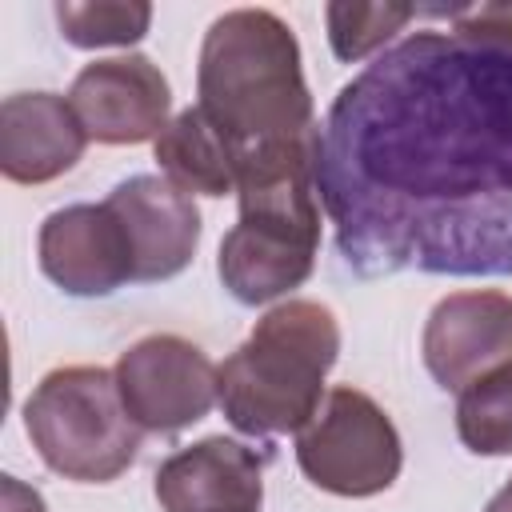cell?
I'll use <instances>...</instances> for the list:
<instances>
[{"mask_svg": "<svg viewBox=\"0 0 512 512\" xmlns=\"http://www.w3.org/2000/svg\"><path fill=\"white\" fill-rule=\"evenodd\" d=\"M316 188L360 280L512 276V52L412 32L332 100Z\"/></svg>", "mask_w": 512, "mask_h": 512, "instance_id": "6da1fadb", "label": "cell"}, {"mask_svg": "<svg viewBox=\"0 0 512 512\" xmlns=\"http://www.w3.org/2000/svg\"><path fill=\"white\" fill-rule=\"evenodd\" d=\"M196 108L224 136L236 188L316 172L320 124L296 32L268 8H232L204 32Z\"/></svg>", "mask_w": 512, "mask_h": 512, "instance_id": "7a4b0ae2", "label": "cell"}, {"mask_svg": "<svg viewBox=\"0 0 512 512\" xmlns=\"http://www.w3.org/2000/svg\"><path fill=\"white\" fill-rule=\"evenodd\" d=\"M340 356V324L320 300L268 308L220 364V412L244 436L300 432L324 404V376Z\"/></svg>", "mask_w": 512, "mask_h": 512, "instance_id": "3957f363", "label": "cell"}, {"mask_svg": "<svg viewBox=\"0 0 512 512\" xmlns=\"http://www.w3.org/2000/svg\"><path fill=\"white\" fill-rule=\"evenodd\" d=\"M24 432L40 460L76 484L124 476L144 436L120 400L116 376L100 364L52 368L24 400Z\"/></svg>", "mask_w": 512, "mask_h": 512, "instance_id": "277c9868", "label": "cell"}, {"mask_svg": "<svg viewBox=\"0 0 512 512\" xmlns=\"http://www.w3.org/2000/svg\"><path fill=\"white\" fill-rule=\"evenodd\" d=\"M240 220L220 240L216 272L240 304H268L300 288L320 252L316 172L236 188Z\"/></svg>", "mask_w": 512, "mask_h": 512, "instance_id": "5b68a950", "label": "cell"}, {"mask_svg": "<svg viewBox=\"0 0 512 512\" xmlns=\"http://www.w3.org/2000/svg\"><path fill=\"white\" fill-rule=\"evenodd\" d=\"M296 464L320 492L364 500L396 484L404 444L388 412L368 392L344 384L296 432Z\"/></svg>", "mask_w": 512, "mask_h": 512, "instance_id": "8992f818", "label": "cell"}, {"mask_svg": "<svg viewBox=\"0 0 512 512\" xmlns=\"http://www.w3.org/2000/svg\"><path fill=\"white\" fill-rule=\"evenodd\" d=\"M128 416L144 432L192 428L220 404V368L184 336L152 332L128 344L112 368Z\"/></svg>", "mask_w": 512, "mask_h": 512, "instance_id": "52a82bcc", "label": "cell"}, {"mask_svg": "<svg viewBox=\"0 0 512 512\" xmlns=\"http://www.w3.org/2000/svg\"><path fill=\"white\" fill-rule=\"evenodd\" d=\"M68 104L96 144H156L168 128L172 88L148 56L124 52L84 64L68 88Z\"/></svg>", "mask_w": 512, "mask_h": 512, "instance_id": "ba28073f", "label": "cell"}, {"mask_svg": "<svg viewBox=\"0 0 512 512\" xmlns=\"http://www.w3.org/2000/svg\"><path fill=\"white\" fill-rule=\"evenodd\" d=\"M420 356L444 392H464L472 380L512 364V296L496 288L444 296L424 320Z\"/></svg>", "mask_w": 512, "mask_h": 512, "instance_id": "9c48e42d", "label": "cell"}, {"mask_svg": "<svg viewBox=\"0 0 512 512\" xmlns=\"http://www.w3.org/2000/svg\"><path fill=\"white\" fill-rule=\"evenodd\" d=\"M40 272L68 296H112L136 280L128 236L108 204H68L44 216L36 236Z\"/></svg>", "mask_w": 512, "mask_h": 512, "instance_id": "30bf717a", "label": "cell"}, {"mask_svg": "<svg viewBox=\"0 0 512 512\" xmlns=\"http://www.w3.org/2000/svg\"><path fill=\"white\" fill-rule=\"evenodd\" d=\"M104 204L116 212L128 236L132 268L140 284L172 280L192 264L200 244V208L172 180L128 176L104 196Z\"/></svg>", "mask_w": 512, "mask_h": 512, "instance_id": "8fae6325", "label": "cell"}, {"mask_svg": "<svg viewBox=\"0 0 512 512\" xmlns=\"http://www.w3.org/2000/svg\"><path fill=\"white\" fill-rule=\"evenodd\" d=\"M264 460L240 440L204 436L156 468L152 492L164 512H260Z\"/></svg>", "mask_w": 512, "mask_h": 512, "instance_id": "7c38bea8", "label": "cell"}, {"mask_svg": "<svg viewBox=\"0 0 512 512\" xmlns=\"http://www.w3.org/2000/svg\"><path fill=\"white\" fill-rule=\"evenodd\" d=\"M88 132L56 92H16L0 104V172L12 184H48L76 168Z\"/></svg>", "mask_w": 512, "mask_h": 512, "instance_id": "4fadbf2b", "label": "cell"}, {"mask_svg": "<svg viewBox=\"0 0 512 512\" xmlns=\"http://www.w3.org/2000/svg\"><path fill=\"white\" fill-rule=\"evenodd\" d=\"M156 164L164 180H172L188 196H232L236 192V164L224 144V136L212 128V120L192 104L168 120V128L156 136Z\"/></svg>", "mask_w": 512, "mask_h": 512, "instance_id": "5bb4252c", "label": "cell"}, {"mask_svg": "<svg viewBox=\"0 0 512 512\" xmlns=\"http://www.w3.org/2000/svg\"><path fill=\"white\" fill-rule=\"evenodd\" d=\"M456 436L476 456H512V364L456 392Z\"/></svg>", "mask_w": 512, "mask_h": 512, "instance_id": "9a60e30c", "label": "cell"}, {"mask_svg": "<svg viewBox=\"0 0 512 512\" xmlns=\"http://www.w3.org/2000/svg\"><path fill=\"white\" fill-rule=\"evenodd\" d=\"M60 36L72 48H128L152 24V4L144 0H96V4H56Z\"/></svg>", "mask_w": 512, "mask_h": 512, "instance_id": "2e32d148", "label": "cell"}, {"mask_svg": "<svg viewBox=\"0 0 512 512\" xmlns=\"http://www.w3.org/2000/svg\"><path fill=\"white\" fill-rule=\"evenodd\" d=\"M420 8L416 4H328V44L336 52V60L356 64L372 52H380Z\"/></svg>", "mask_w": 512, "mask_h": 512, "instance_id": "e0dca14e", "label": "cell"}, {"mask_svg": "<svg viewBox=\"0 0 512 512\" xmlns=\"http://www.w3.org/2000/svg\"><path fill=\"white\" fill-rule=\"evenodd\" d=\"M432 16H448L452 36L512 52V0L504 4H472V8H432Z\"/></svg>", "mask_w": 512, "mask_h": 512, "instance_id": "ac0fdd59", "label": "cell"}, {"mask_svg": "<svg viewBox=\"0 0 512 512\" xmlns=\"http://www.w3.org/2000/svg\"><path fill=\"white\" fill-rule=\"evenodd\" d=\"M4 484V512H48L44 508V496L36 492V488H28V484H20L16 476H0Z\"/></svg>", "mask_w": 512, "mask_h": 512, "instance_id": "d6986e66", "label": "cell"}, {"mask_svg": "<svg viewBox=\"0 0 512 512\" xmlns=\"http://www.w3.org/2000/svg\"><path fill=\"white\" fill-rule=\"evenodd\" d=\"M484 512H512V476H508V484L488 500V508Z\"/></svg>", "mask_w": 512, "mask_h": 512, "instance_id": "ffe728a7", "label": "cell"}]
</instances>
